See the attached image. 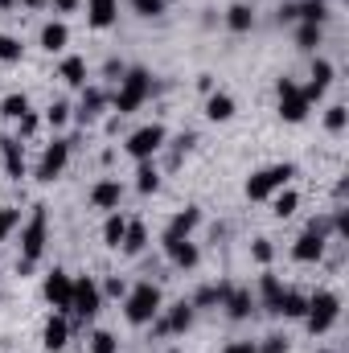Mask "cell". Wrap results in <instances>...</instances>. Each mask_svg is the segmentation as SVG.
I'll return each mask as SVG.
<instances>
[{
  "label": "cell",
  "mask_w": 349,
  "mask_h": 353,
  "mask_svg": "<svg viewBox=\"0 0 349 353\" xmlns=\"http://www.w3.org/2000/svg\"><path fill=\"white\" fill-rule=\"evenodd\" d=\"M46 230H50V218H46V205H33V214H29V222H25V230H21V275L25 271H33V263L41 259V251H46Z\"/></svg>",
  "instance_id": "1"
},
{
  "label": "cell",
  "mask_w": 349,
  "mask_h": 353,
  "mask_svg": "<svg viewBox=\"0 0 349 353\" xmlns=\"http://www.w3.org/2000/svg\"><path fill=\"white\" fill-rule=\"evenodd\" d=\"M123 312H128L132 325H152L157 312H161V288L148 283V279L136 283V288H128V296H123Z\"/></svg>",
  "instance_id": "2"
},
{
  "label": "cell",
  "mask_w": 349,
  "mask_h": 353,
  "mask_svg": "<svg viewBox=\"0 0 349 353\" xmlns=\"http://www.w3.org/2000/svg\"><path fill=\"white\" fill-rule=\"evenodd\" d=\"M148 94H152V74H148V70H140V66H132V70H123V79H119V90H115V111H119V115H132Z\"/></svg>",
  "instance_id": "3"
},
{
  "label": "cell",
  "mask_w": 349,
  "mask_h": 353,
  "mask_svg": "<svg viewBox=\"0 0 349 353\" xmlns=\"http://www.w3.org/2000/svg\"><path fill=\"white\" fill-rule=\"evenodd\" d=\"M341 316V296L337 292H317L308 296V312H304V325L308 333H329Z\"/></svg>",
  "instance_id": "4"
},
{
  "label": "cell",
  "mask_w": 349,
  "mask_h": 353,
  "mask_svg": "<svg viewBox=\"0 0 349 353\" xmlns=\"http://www.w3.org/2000/svg\"><path fill=\"white\" fill-rule=\"evenodd\" d=\"M292 176H296L292 165H271V169H259V173H251V181H247V197H251V201H267V197H271V193H279Z\"/></svg>",
  "instance_id": "5"
},
{
  "label": "cell",
  "mask_w": 349,
  "mask_h": 353,
  "mask_svg": "<svg viewBox=\"0 0 349 353\" xmlns=\"http://www.w3.org/2000/svg\"><path fill=\"white\" fill-rule=\"evenodd\" d=\"M99 304H103V292H99V283H94L90 275L74 279V292H70V316L87 325L90 316L99 312Z\"/></svg>",
  "instance_id": "6"
},
{
  "label": "cell",
  "mask_w": 349,
  "mask_h": 353,
  "mask_svg": "<svg viewBox=\"0 0 349 353\" xmlns=\"http://www.w3.org/2000/svg\"><path fill=\"white\" fill-rule=\"evenodd\" d=\"M165 140H169V132H165L161 123H148V128L132 132L123 148H128V157H136V161H152V157L165 148Z\"/></svg>",
  "instance_id": "7"
},
{
  "label": "cell",
  "mask_w": 349,
  "mask_h": 353,
  "mask_svg": "<svg viewBox=\"0 0 349 353\" xmlns=\"http://www.w3.org/2000/svg\"><path fill=\"white\" fill-rule=\"evenodd\" d=\"M275 94H279V115H283L288 123H300V119L308 115V103H304V94H300V87H296L292 79H279V83H275Z\"/></svg>",
  "instance_id": "8"
},
{
  "label": "cell",
  "mask_w": 349,
  "mask_h": 353,
  "mask_svg": "<svg viewBox=\"0 0 349 353\" xmlns=\"http://www.w3.org/2000/svg\"><path fill=\"white\" fill-rule=\"evenodd\" d=\"M189 325H193V304H189V300H177L173 308H161V312H157V337L185 333Z\"/></svg>",
  "instance_id": "9"
},
{
  "label": "cell",
  "mask_w": 349,
  "mask_h": 353,
  "mask_svg": "<svg viewBox=\"0 0 349 353\" xmlns=\"http://www.w3.org/2000/svg\"><path fill=\"white\" fill-rule=\"evenodd\" d=\"M66 161H70V140H54V144H50V148L41 152V165H37V181H54V176H62Z\"/></svg>",
  "instance_id": "10"
},
{
  "label": "cell",
  "mask_w": 349,
  "mask_h": 353,
  "mask_svg": "<svg viewBox=\"0 0 349 353\" xmlns=\"http://www.w3.org/2000/svg\"><path fill=\"white\" fill-rule=\"evenodd\" d=\"M70 292H74V279L54 267V271L46 275V300H50L58 312H70Z\"/></svg>",
  "instance_id": "11"
},
{
  "label": "cell",
  "mask_w": 349,
  "mask_h": 353,
  "mask_svg": "<svg viewBox=\"0 0 349 353\" xmlns=\"http://www.w3.org/2000/svg\"><path fill=\"white\" fill-rule=\"evenodd\" d=\"M222 308H226V316H230V321H247V316H251V308H255L251 288H235V283H230V292L222 296Z\"/></svg>",
  "instance_id": "12"
},
{
  "label": "cell",
  "mask_w": 349,
  "mask_h": 353,
  "mask_svg": "<svg viewBox=\"0 0 349 353\" xmlns=\"http://www.w3.org/2000/svg\"><path fill=\"white\" fill-rule=\"evenodd\" d=\"M66 341H70V321H66V312H58V316H50L46 321V333H41V345L50 353L66 350Z\"/></svg>",
  "instance_id": "13"
},
{
  "label": "cell",
  "mask_w": 349,
  "mask_h": 353,
  "mask_svg": "<svg viewBox=\"0 0 349 353\" xmlns=\"http://www.w3.org/2000/svg\"><path fill=\"white\" fill-rule=\"evenodd\" d=\"M292 255H296V263H317V259L325 255V239H321V234H312V230H304V234L296 239Z\"/></svg>",
  "instance_id": "14"
},
{
  "label": "cell",
  "mask_w": 349,
  "mask_h": 353,
  "mask_svg": "<svg viewBox=\"0 0 349 353\" xmlns=\"http://www.w3.org/2000/svg\"><path fill=\"white\" fill-rule=\"evenodd\" d=\"M197 222H201V210L197 205H185L181 214H173V222L165 226V239H189Z\"/></svg>",
  "instance_id": "15"
},
{
  "label": "cell",
  "mask_w": 349,
  "mask_h": 353,
  "mask_svg": "<svg viewBox=\"0 0 349 353\" xmlns=\"http://www.w3.org/2000/svg\"><path fill=\"white\" fill-rule=\"evenodd\" d=\"M165 255H169L177 267H197V259H201V251H197L189 239H165Z\"/></svg>",
  "instance_id": "16"
},
{
  "label": "cell",
  "mask_w": 349,
  "mask_h": 353,
  "mask_svg": "<svg viewBox=\"0 0 349 353\" xmlns=\"http://www.w3.org/2000/svg\"><path fill=\"white\" fill-rule=\"evenodd\" d=\"M115 12H119V0H87L90 29H107V25H115Z\"/></svg>",
  "instance_id": "17"
},
{
  "label": "cell",
  "mask_w": 349,
  "mask_h": 353,
  "mask_svg": "<svg viewBox=\"0 0 349 353\" xmlns=\"http://www.w3.org/2000/svg\"><path fill=\"white\" fill-rule=\"evenodd\" d=\"M119 197H123L119 181H99V185L90 189V205H94V210H115V205H119Z\"/></svg>",
  "instance_id": "18"
},
{
  "label": "cell",
  "mask_w": 349,
  "mask_h": 353,
  "mask_svg": "<svg viewBox=\"0 0 349 353\" xmlns=\"http://www.w3.org/2000/svg\"><path fill=\"white\" fill-rule=\"evenodd\" d=\"M66 41H70V29H66L62 21H50V25L41 29V50L58 54V50H66Z\"/></svg>",
  "instance_id": "19"
},
{
  "label": "cell",
  "mask_w": 349,
  "mask_h": 353,
  "mask_svg": "<svg viewBox=\"0 0 349 353\" xmlns=\"http://www.w3.org/2000/svg\"><path fill=\"white\" fill-rule=\"evenodd\" d=\"M206 115H210L214 123H226V119L235 115V99H230V94H218V90H210V99H206Z\"/></svg>",
  "instance_id": "20"
},
{
  "label": "cell",
  "mask_w": 349,
  "mask_h": 353,
  "mask_svg": "<svg viewBox=\"0 0 349 353\" xmlns=\"http://www.w3.org/2000/svg\"><path fill=\"white\" fill-rule=\"evenodd\" d=\"M275 312H283L288 321H304V312H308V296H300V292H283L279 304H275Z\"/></svg>",
  "instance_id": "21"
},
{
  "label": "cell",
  "mask_w": 349,
  "mask_h": 353,
  "mask_svg": "<svg viewBox=\"0 0 349 353\" xmlns=\"http://www.w3.org/2000/svg\"><path fill=\"white\" fill-rule=\"evenodd\" d=\"M0 148H4V169H8V176L21 181V176H25V152H21V140H4Z\"/></svg>",
  "instance_id": "22"
},
{
  "label": "cell",
  "mask_w": 349,
  "mask_h": 353,
  "mask_svg": "<svg viewBox=\"0 0 349 353\" xmlns=\"http://www.w3.org/2000/svg\"><path fill=\"white\" fill-rule=\"evenodd\" d=\"M325 17H329V0H304V4H296V21H304V25H325Z\"/></svg>",
  "instance_id": "23"
},
{
  "label": "cell",
  "mask_w": 349,
  "mask_h": 353,
  "mask_svg": "<svg viewBox=\"0 0 349 353\" xmlns=\"http://www.w3.org/2000/svg\"><path fill=\"white\" fill-rule=\"evenodd\" d=\"M58 74H62V83H70V87H87V62H83V58H62Z\"/></svg>",
  "instance_id": "24"
},
{
  "label": "cell",
  "mask_w": 349,
  "mask_h": 353,
  "mask_svg": "<svg viewBox=\"0 0 349 353\" xmlns=\"http://www.w3.org/2000/svg\"><path fill=\"white\" fill-rule=\"evenodd\" d=\"M296 205H300V193H296V189H279V193H271V214H275V218H292Z\"/></svg>",
  "instance_id": "25"
},
{
  "label": "cell",
  "mask_w": 349,
  "mask_h": 353,
  "mask_svg": "<svg viewBox=\"0 0 349 353\" xmlns=\"http://www.w3.org/2000/svg\"><path fill=\"white\" fill-rule=\"evenodd\" d=\"M144 243H148V230H144V222H128V230H123V255H140L144 251Z\"/></svg>",
  "instance_id": "26"
},
{
  "label": "cell",
  "mask_w": 349,
  "mask_h": 353,
  "mask_svg": "<svg viewBox=\"0 0 349 353\" xmlns=\"http://www.w3.org/2000/svg\"><path fill=\"white\" fill-rule=\"evenodd\" d=\"M279 296H283V283H279V275H263V279H259V300H263V308H267V312H275Z\"/></svg>",
  "instance_id": "27"
},
{
  "label": "cell",
  "mask_w": 349,
  "mask_h": 353,
  "mask_svg": "<svg viewBox=\"0 0 349 353\" xmlns=\"http://www.w3.org/2000/svg\"><path fill=\"white\" fill-rule=\"evenodd\" d=\"M226 25H230L235 33H247V29L255 25V12H251V4H230V12H226Z\"/></svg>",
  "instance_id": "28"
},
{
  "label": "cell",
  "mask_w": 349,
  "mask_h": 353,
  "mask_svg": "<svg viewBox=\"0 0 349 353\" xmlns=\"http://www.w3.org/2000/svg\"><path fill=\"white\" fill-rule=\"evenodd\" d=\"M103 103H107V94H103L99 87H90L87 94H83V107H79V119H83V123H87V119H94V115L103 111Z\"/></svg>",
  "instance_id": "29"
},
{
  "label": "cell",
  "mask_w": 349,
  "mask_h": 353,
  "mask_svg": "<svg viewBox=\"0 0 349 353\" xmlns=\"http://www.w3.org/2000/svg\"><path fill=\"white\" fill-rule=\"evenodd\" d=\"M123 230H128V218H123V214H111L107 226H103V243H107V247H119V243H123Z\"/></svg>",
  "instance_id": "30"
},
{
  "label": "cell",
  "mask_w": 349,
  "mask_h": 353,
  "mask_svg": "<svg viewBox=\"0 0 349 353\" xmlns=\"http://www.w3.org/2000/svg\"><path fill=\"white\" fill-rule=\"evenodd\" d=\"M157 185H161V173L152 169V161H140V173H136V189H140V193H157Z\"/></svg>",
  "instance_id": "31"
},
{
  "label": "cell",
  "mask_w": 349,
  "mask_h": 353,
  "mask_svg": "<svg viewBox=\"0 0 349 353\" xmlns=\"http://www.w3.org/2000/svg\"><path fill=\"white\" fill-rule=\"evenodd\" d=\"M329 83H333V66H329L325 58H317V62H312V83H308V87H317L321 94H325Z\"/></svg>",
  "instance_id": "32"
},
{
  "label": "cell",
  "mask_w": 349,
  "mask_h": 353,
  "mask_svg": "<svg viewBox=\"0 0 349 353\" xmlns=\"http://www.w3.org/2000/svg\"><path fill=\"white\" fill-rule=\"evenodd\" d=\"M296 46H300V50H317V46H321V25H304V21H300Z\"/></svg>",
  "instance_id": "33"
},
{
  "label": "cell",
  "mask_w": 349,
  "mask_h": 353,
  "mask_svg": "<svg viewBox=\"0 0 349 353\" xmlns=\"http://www.w3.org/2000/svg\"><path fill=\"white\" fill-rule=\"evenodd\" d=\"M25 111H29V99H25V94H8V99L0 103V115H4V119H21Z\"/></svg>",
  "instance_id": "34"
},
{
  "label": "cell",
  "mask_w": 349,
  "mask_h": 353,
  "mask_svg": "<svg viewBox=\"0 0 349 353\" xmlns=\"http://www.w3.org/2000/svg\"><path fill=\"white\" fill-rule=\"evenodd\" d=\"M90 353H119V341L99 329V333H90Z\"/></svg>",
  "instance_id": "35"
},
{
  "label": "cell",
  "mask_w": 349,
  "mask_h": 353,
  "mask_svg": "<svg viewBox=\"0 0 349 353\" xmlns=\"http://www.w3.org/2000/svg\"><path fill=\"white\" fill-rule=\"evenodd\" d=\"M0 62H21V41L0 33Z\"/></svg>",
  "instance_id": "36"
},
{
  "label": "cell",
  "mask_w": 349,
  "mask_h": 353,
  "mask_svg": "<svg viewBox=\"0 0 349 353\" xmlns=\"http://www.w3.org/2000/svg\"><path fill=\"white\" fill-rule=\"evenodd\" d=\"M21 226V210H0V243Z\"/></svg>",
  "instance_id": "37"
},
{
  "label": "cell",
  "mask_w": 349,
  "mask_h": 353,
  "mask_svg": "<svg viewBox=\"0 0 349 353\" xmlns=\"http://www.w3.org/2000/svg\"><path fill=\"white\" fill-rule=\"evenodd\" d=\"M325 128H329V132H346V107H341V103H333V107H329Z\"/></svg>",
  "instance_id": "38"
},
{
  "label": "cell",
  "mask_w": 349,
  "mask_h": 353,
  "mask_svg": "<svg viewBox=\"0 0 349 353\" xmlns=\"http://www.w3.org/2000/svg\"><path fill=\"white\" fill-rule=\"evenodd\" d=\"M132 8H136L140 17H161V12H165V0H132Z\"/></svg>",
  "instance_id": "39"
},
{
  "label": "cell",
  "mask_w": 349,
  "mask_h": 353,
  "mask_svg": "<svg viewBox=\"0 0 349 353\" xmlns=\"http://www.w3.org/2000/svg\"><path fill=\"white\" fill-rule=\"evenodd\" d=\"M259 353H288V337H267L263 345H255Z\"/></svg>",
  "instance_id": "40"
},
{
  "label": "cell",
  "mask_w": 349,
  "mask_h": 353,
  "mask_svg": "<svg viewBox=\"0 0 349 353\" xmlns=\"http://www.w3.org/2000/svg\"><path fill=\"white\" fill-rule=\"evenodd\" d=\"M66 119H70V107H66V103H54V107H50V123H54V128H62Z\"/></svg>",
  "instance_id": "41"
},
{
  "label": "cell",
  "mask_w": 349,
  "mask_h": 353,
  "mask_svg": "<svg viewBox=\"0 0 349 353\" xmlns=\"http://www.w3.org/2000/svg\"><path fill=\"white\" fill-rule=\"evenodd\" d=\"M251 255H255L259 263H271V255H275V251H271V243H267V239H255V247H251Z\"/></svg>",
  "instance_id": "42"
},
{
  "label": "cell",
  "mask_w": 349,
  "mask_h": 353,
  "mask_svg": "<svg viewBox=\"0 0 349 353\" xmlns=\"http://www.w3.org/2000/svg\"><path fill=\"white\" fill-rule=\"evenodd\" d=\"M107 296H128V283H123L119 275H111V279H107Z\"/></svg>",
  "instance_id": "43"
},
{
  "label": "cell",
  "mask_w": 349,
  "mask_h": 353,
  "mask_svg": "<svg viewBox=\"0 0 349 353\" xmlns=\"http://www.w3.org/2000/svg\"><path fill=\"white\" fill-rule=\"evenodd\" d=\"M21 132H25V136H33V132H37V115H33V111H25V115H21Z\"/></svg>",
  "instance_id": "44"
},
{
  "label": "cell",
  "mask_w": 349,
  "mask_h": 353,
  "mask_svg": "<svg viewBox=\"0 0 349 353\" xmlns=\"http://www.w3.org/2000/svg\"><path fill=\"white\" fill-rule=\"evenodd\" d=\"M226 353H259V350H255V341H230Z\"/></svg>",
  "instance_id": "45"
},
{
  "label": "cell",
  "mask_w": 349,
  "mask_h": 353,
  "mask_svg": "<svg viewBox=\"0 0 349 353\" xmlns=\"http://www.w3.org/2000/svg\"><path fill=\"white\" fill-rule=\"evenodd\" d=\"M54 8H58V12H74V8H79V0H54Z\"/></svg>",
  "instance_id": "46"
},
{
  "label": "cell",
  "mask_w": 349,
  "mask_h": 353,
  "mask_svg": "<svg viewBox=\"0 0 349 353\" xmlns=\"http://www.w3.org/2000/svg\"><path fill=\"white\" fill-rule=\"evenodd\" d=\"M279 21H296V4H283L279 8Z\"/></svg>",
  "instance_id": "47"
},
{
  "label": "cell",
  "mask_w": 349,
  "mask_h": 353,
  "mask_svg": "<svg viewBox=\"0 0 349 353\" xmlns=\"http://www.w3.org/2000/svg\"><path fill=\"white\" fill-rule=\"evenodd\" d=\"M21 4H29V8H41V4H46V0H21Z\"/></svg>",
  "instance_id": "48"
},
{
  "label": "cell",
  "mask_w": 349,
  "mask_h": 353,
  "mask_svg": "<svg viewBox=\"0 0 349 353\" xmlns=\"http://www.w3.org/2000/svg\"><path fill=\"white\" fill-rule=\"evenodd\" d=\"M317 353H333V350H317Z\"/></svg>",
  "instance_id": "49"
},
{
  "label": "cell",
  "mask_w": 349,
  "mask_h": 353,
  "mask_svg": "<svg viewBox=\"0 0 349 353\" xmlns=\"http://www.w3.org/2000/svg\"><path fill=\"white\" fill-rule=\"evenodd\" d=\"M165 4H173V0H165Z\"/></svg>",
  "instance_id": "50"
}]
</instances>
